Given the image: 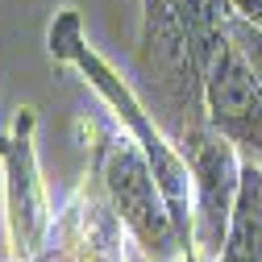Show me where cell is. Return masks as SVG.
I'll return each mask as SVG.
<instances>
[{"mask_svg": "<svg viewBox=\"0 0 262 262\" xmlns=\"http://www.w3.org/2000/svg\"><path fill=\"white\" fill-rule=\"evenodd\" d=\"M46 46H50V54L62 62V67H71L96 92V100L104 104V113L146 150L150 167L158 175V187H162V195H167V204H171V216L179 225L187 262H195V242H191V216H195L191 212V167H187L183 150L175 146V138L158 125V117L142 100V92L134 88V79H125L113 62L92 46V38L83 34V21H79L75 9H58L54 13Z\"/></svg>", "mask_w": 262, "mask_h": 262, "instance_id": "obj_1", "label": "cell"}, {"mask_svg": "<svg viewBox=\"0 0 262 262\" xmlns=\"http://www.w3.org/2000/svg\"><path fill=\"white\" fill-rule=\"evenodd\" d=\"M67 208L75 221L79 237V262H134L129 258V233L117 221V212L104 204V195L96 191V183L83 175V183L67 195Z\"/></svg>", "mask_w": 262, "mask_h": 262, "instance_id": "obj_6", "label": "cell"}, {"mask_svg": "<svg viewBox=\"0 0 262 262\" xmlns=\"http://www.w3.org/2000/svg\"><path fill=\"white\" fill-rule=\"evenodd\" d=\"M216 262H262V162L246 158L233 216L225 229V246Z\"/></svg>", "mask_w": 262, "mask_h": 262, "instance_id": "obj_7", "label": "cell"}, {"mask_svg": "<svg viewBox=\"0 0 262 262\" xmlns=\"http://www.w3.org/2000/svg\"><path fill=\"white\" fill-rule=\"evenodd\" d=\"M79 134L88 138V179L125 225L134 250L146 262H187L179 225L171 216V204L158 187L146 150L108 113L79 117Z\"/></svg>", "mask_w": 262, "mask_h": 262, "instance_id": "obj_2", "label": "cell"}, {"mask_svg": "<svg viewBox=\"0 0 262 262\" xmlns=\"http://www.w3.org/2000/svg\"><path fill=\"white\" fill-rule=\"evenodd\" d=\"M0 204H5V254L29 262L54 233L58 208L38 158V113L21 104L0 134Z\"/></svg>", "mask_w": 262, "mask_h": 262, "instance_id": "obj_4", "label": "cell"}, {"mask_svg": "<svg viewBox=\"0 0 262 262\" xmlns=\"http://www.w3.org/2000/svg\"><path fill=\"white\" fill-rule=\"evenodd\" d=\"M187 167H191V242H195V262H216L225 246V229L233 216L237 183L246 154L229 142L221 129L204 125L191 138L179 142Z\"/></svg>", "mask_w": 262, "mask_h": 262, "instance_id": "obj_5", "label": "cell"}, {"mask_svg": "<svg viewBox=\"0 0 262 262\" xmlns=\"http://www.w3.org/2000/svg\"><path fill=\"white\" fill-rule=\"evenodd\" d=\"M0 262H9V258H0Z\"/></svg>", "mask_w": 262, "mask_h": 262, "instance_id": "obj_11", "label": "cell"}, {"mask_svg": "<svg viewBox=\"0 0 262 262\" xmlns=\"http://www.w3.org/2000/svg\"><path fill=\"white\" fill-rule=\"evenodd\" d=\"M229 29H233L242 54L250 58V67H254V75H258V83H262V29H254L250 21H242V17H233V13H229Z\"/></svg>", "mask_w": 262, "mask_h": 262, "instance_id": "obj_8", "label": "cell"}, {"mask_svg": "<svg viewBox=\"0 0 262 262\" xmlns=\"http://www.w3.org/2000/svg\"><path fill=\"white\" fill-rule=\"evenodd\" d=\"M134 88L142 92V100L150 104L158 125L175 138V146L208 125L195 38L171 0H142V25L134 46Z\"/></svg>", "mask_w": 262, "mask_h": 262, "instance_id": "obj_3", "label": "cell"}, {"mask_svg": "<svg viewBox=\"0 0 262 262\" xmlns=\"http://www.w3.org/2000/svg\"><path fill=\"white\" fill-rule=\"evenodd\" d=\"M229 13L250 21L254 29H262V0H229Z\"/></svg>", "mask_w": 262, "mask_h": 262, "instance_id": "obj_9", "label": "cell"}, {"mask_svg": "<svg viewBox=\"0 0 262 262\" xmlns=\"http://www.w3.org/2000/svg\"><path fill=\"white\" fill-rule=\"evenodd\" d=\"M0 258H9V254H0Z\"/></svg>", "mask_w": 262, "mask_h": 262, "instance_id": "obj_10", "label": "cell"}]
</instances>
